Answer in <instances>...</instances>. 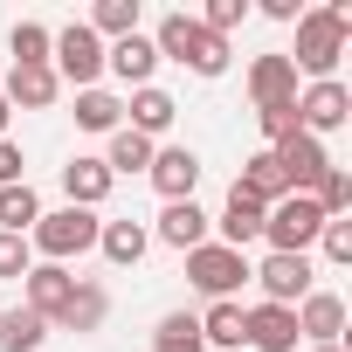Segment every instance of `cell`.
Here are the masks:
<instances>
[{
	"label": "cell",
	"instance_id": "1",
	"mask_svg": "<svg viewBox=\"0 0 352 352\" xmlns=\"http://www.w3.org/2000/svg\"><path fill=\"white\" fill-rule=\"evenodd\" d=\"M345 42H352V8L331 0V8H304V14H297V49H283V56H290L297 76L324 83V76H338Z\"/></svg>",
	"mask_w": 352,
	"mask_h": 352
},
{
	"label": "cell",
	"instance_id": "2",
	"mask_svg": "<svg viewBox=\"0 0 352 352\" xmlns=\"http://www.w3.org/2000/svg\"><path fill=\"white\" fill-rule=\"evenodd\" d=\"M152 49H159V63H180V69H194V76H228V42L208 35L194 14H166V21L152 28Z\"/></svg>",
	"mask_w": 352,
	"mask_h": 352
},
{
	"label": "cell",
	"instance_id": "3",
	"mask_svg": "<svg viewBox=\"0 0 352 352\" xmlns=\"http://www.w3.org/2000/svg\"><path fill=\"white\" fill-rule=\"evenodd\" d=\"M97 228H104V214H90V208H56V214H42V221L28 228V249H35L42 263H63V270H69V256H90V249H97Z\"/></svg>",
	"mask_w": 352,
	"mask_h": 352
},
{
	"label": "cell",
	"instance_id": "4",
	"mask_svg": "<svg viewBox=\"0 0 352 352\" xmlns=\"http://www.w3.org/2000/svg\"><path fill=\"white\" fill-rule=\"evenodd\" d=\"M318 235H324V214H318L311 194H283V201L263 214V242H270L276 256H311Z\"/></svg>",
	"mask_w": 352,
	"mask_h": 352
},
{
	"label": "cell",
	"instance_id": "5",
	"mask_svg": "<svg viewBox=\"0 0 352 352\" xmlns=\"http://www.w3.org/2000/svg\"><path fill=\"white\" fill-rule=\"evenodd\" d=\"M187 283H194L208 304H228V297L249 283V256L228 249V242H201V249H187Z\"/></svg>",
	"mask_w": 352,
	"mask_h": 352
},
{
	"label": "cell",
	"instance_id": "6",
	"mask_svg": "<svg viewBox=\"0 0 352 352\" xmlns=\"http://www.w3.org/2000/svg\"><path fill=\"white\" fill-rule=\"evenodd\" d=\"M49 69H56V83L97 90V76H104V42H97L83 21H69V28H56V42H49Z\"/></svg>",
	"mask_w": 352,
	"mask_h": 352
},
{
	"label": "cell",
	"instance_id": "7",
	"mask_svg": "<svg viewBox=\"0 0 352 352\" xmlns=\"http://www.w3.org/2000/svg\"><path fill=\"white\" fill-rule=\"evenodd\" d=\"M249 283L263 290V304H290V311H297V304L318 290V270H311V256H276V249H270V256L249 270Z\"/></svg>",
	"mask_w": 352,
	"mask_h": 352
},
{
	"label": "cell",
	"instance_id": "8",
	"mask_svg": "<svg viewBox=\"0 0 352 352\" xmlns=\"http://www.w3.org/2000/svg\"><path fill=\"white\" fill-rule=\"evenodd\" d=\"M345 124H352V90H345L338 76H324V83H304V90H297V131L324 138V131H345Z\"/></svg>",
	"mask_w": 352,
	"mask_h": 352
},
{
	"label": "cell",
	"instance_id": "9",
	"mask_svg": "<svg viewBox=\"0 0 352 352\" xmlns=\"http://www.w3.org/2000/svg\"><path fill=\"white\" fill-rule=\"evenodd\" d=\"M145 180L159 187V201H194V187H201V152H194V145H159L152 166H145Z\"/></svg>",
	"mask_w": 352,
	"mask_h": 352
},
{
	"label": "cell",
	"instance_id": "10",
	"mask_svg": "<svg viewBox=\"0 0 352 352\" xmlns=\"http://www.w3.org/2000/svg\"><path fill=\"white\" fill-rule=\"evenodd\" d=\"M270 152H276V166H283L290 194H311L324 173H331V152H324V138H311V131H297V138H283V145H270Z\"/></svg>",
	"mask_w": 352,
	"mask_h": 352
},
{
	"label": "cell",
	"instance_id": "11",
	"mask_svg": "<svg viewBox=\"0 0 352 352\" xmlns=\"http://www.w3.org/2000/svg\"><path fill=\"white\" fill-rule=\"evenodd\" d=\"M69 290H76V276L63 270V263H35L28 276H21V304L35 311V318H63V304H69Z\"/></svg>",
	"mask_w": 352,
	"mask_h": 352
},
{
	"label": "cell",
	"instance_id": "12",
	"mask_svg": "<svg viewBox=\"0 0 352 352\" xmlns=\"http://www.w3.org/2000/svg\"><path fill=\"white\" fill-rule=\"evenodd\" d=\"M208 228H214V221H208V208H201V201H166V208H159V221H152V235H159L166 249H180V256H187V249H201V242H208Z\"/></svg>",
	"mask_w": 352,
	"mask_h": 352
},
{
	"label": "cell",
	"instance_id": "13",
	"mask_svg": "<svg viewBox=\"0 0 352 352\" xmlns=\"http://www.w3.org/2000/svg\"><path fill=\"white\" fill-rule=\"evenodd\" d=\"M249 311V345L256 352H297V311L290 304H242Z\"/></svg>",
	"mask_w": 352,
	"mask_h": 352
},
{
	"label": "cell",
	"instance_id": "14",
	"mask_svg": "<svg viewBox=\"0 0 352 352\" xmlns=\"http://www.w3.org/2000/svg\"><path fill=\"white\" fill-rule=\"evenodd\" d=\"M111 187H118V180H111V166L90 159V152H76V159L63 166V194H69V208H90V214H97V208L111 201Z\"/></svg>",
	"mask_w": 352,
	"mask_h": 352
},
{
	"label": "cell",
	"instance_id": "15",
	"mask_svg": "<svg viewBox=\"0 0 352 352\" xmlns=\"http://www.w3.org/2000/svg\"><path fill=\"white\" fill-rule=\"evenodd\" d=\"M249 97H256V111L263 104H297V69H290L283 49H270V56L249 63Z\"/></svg>",
	"mask_w": 352,
	"mask_h": 352
},
{
	"label": "cell",
	"instance_id": "16",
	"mask_svg": "<svg viewBox=\"0 0 352 352\" xmlns=\"http://www.w3.org/2000/svg\"><path fill=\"white\" fill-rule=\"evenodd\" d=\"M104 318H111V290L97 276H76V290H69V304L49 331H104Z\"/></svg>",
	"mask_w": 352,
	"mask_h": 352
},
{
	"label": "cell",
	"instance_id": "17",
	"mask_svg": "<svg viewBox=\"0 0 352 352\" xmlns=\"http://www.w3.org/2000/svg\"><path fill=\"white\" fill-rule=\"evenodd\" d=\"M338 331H345V297L311 290V297L297 304V338H304V345H338Z\"/></svg>",
	"mask_w": 352,
	"mask_h": 352
},
{
	"label": "cell",
	"instance_id": "18",
	"mask_svg": "<svg viewBox=\"0 0 352 352\" xmlns=\"http://www.w3.org/2000/svg\"><path fill=\"white\" fill-rule=\"evenodd\" d=\"M0 97H8V111H49V104L63 97V83H56V69H49V63H35V69H8Z\"/></svg>",
	"mask_w": 352,
	"mask_h": 352
},
{
	"label": "cell",
	"instance_id": "19",
	"mask_svg": "<svg viewBox=\"0 0 352 352\" xmlns=\"http://www.w3.org/2000/svg\"><path fill=\"white\" fill-rule=\"evenodd\" d=\"M104 69H118L131 90H145V83H152V69H159V49H152V35L138 28V35H124V42H104Z\"/></svg>",
	"mask_w": 352,
	"mask_h": 352
},
{
	"label": "cell",
	"instance_id": "20",
	"mask_svg": "<svg viewBox=\"0 0 352 352\" xmlns=\"http://www.w3.org/2000/svg\"><path fill=\"white\" fill-rule=\"evenodd\" d=\"M263 214H270V208H263L256 194L228 187V208H221V221H214V228H221V242H228V249H242V256H249V242H263Z\"/></svg>",
	"mask_w": 352,
	"mask_h": 352
},
{
	"label": "cell",
	"instance_id": "21",
	"mask_svg": "<svg viewBox=\"0 0 352 352\" xmlns=\"http://www.w3.org/2000/svg\"><path fill=\"white\" fill-rule=\"evenodd\" d=\"M124 111H131V124H124V131H138V138H152V145H159V138L173 131V118H180V104H173V97L159 90V83L131 90V104H124Z\"/></svg>",
	"mask_w": 352,
	"mask_h": 352
},
{
	"label": "cell",
	"instance_id": "22",
	"mask_svg": "<svg viewBox=\"0 0 352 352\" xmlns=\"http://www.w3.org/2000/svg\"><path fill=\"white\" fill-rule=\"evenodd\" d=\"M235 187H242V194H256L263 208H276V201L290 194V180H283V166H276V152H270V145L242 159V173H235Z\"/></svg>",
	"mask_w": 352,
	"mask_h": 352
},
{
	"label": "cell",
	"instance_id": "23",
	"mask_svg": "<svg viewBox=\"0 0 352 352\" xmlns=\"http://www.w3.org/2000/svg\"><path fill=\"white\" fill-rule=\"evenodd\" d=\"M97 249H104V263L131 270V263H145V249H152V228H145V221H104V228H97Z\"/></svg>",
	"mask_w": 352,
	"mask_h": 352
},
{
	"label": "cell",
	"instance_id": "24",
	"mask_svg": "<svg viewBox=\"0 0 352 352\" xmlns=\"http://www.w3.org/2000/svg\"><path fill=\"white\" fill-rule=\"evenodd\" d=\"M201 345H221V352L249 345V311H242V297H228V304H208V318H201Z\"/></svg>",
	"mask_w": 352,
	"mask_h": 352
},
{
	"label": "cell",
	"instance_id": "25",
	"mask_svg": "<svg viewBox=\"0 0 352 352\" xmlns=\"http://www.w3.org/2000/svg\"><path fill=\"white\" fill-rule=\"evenodd\" d=\"M42 338H49V318H35L28 304L0 311V352H42Z\"/></svg>",
	"mask_w": 352,
	"mask_h": 352
},
{
	"label": "cell",
	"instance_id": "26",
	"mask_svg": "<svg viewBox=\"0 0 352 352\" xmlns=\"http://www.w3.org/2000/svg\"><path fill=\"white\" fill-rule=\"evenodd\" d=\"M124 124V97H111V90H76V131H118Z\"/></svg>",
	"mask_w": 352,
	"mask_h": 352
},
{
	"label": "cell",
	"instance_id": "27",
	"mask_svg": "<svg viewBox=\"0 0 352 352\" xmlns=\"http://www.w3.org/2000/svg\"><path fill=\"white\" fill-rule=\"evenodd\" d=\"M42 221V194L21 180V187H0V235H28Z\"/></svg>",
	"mask_w": 352,
	"mask_h": 352
},
{
	"label": "cell",
	"instance_id": "28",
	"mask_svg": "<svg viewBox=\"0 0 352 352\" xmlns=\"http://www.w3.org/2000/svg\"><path fill=\"white\" fill-rule=\"evenodd\" d=\"M83 28H90L97 42H124V35H138V0H97Z\"/></svg>",
	"mask_w": 352,
	"mask_h": 352
},
{
	"label": "cell",
	"instance_id": "29",
	"mask_svg": "<svg viewBox=\"0 0 352 352\" xmlns=\"http://www.w3.org/2000/svg\"><path fill=\"white\" fill-rule=\"evenodd\" d=\"M152 152H159L152 138H138V131H124V124H118V131H111L104 166H111V180H118V173H145V166H152Z\"/></svg>",
	"mask_w": 352,
	"mask_h": 352
},
{
	"label": "cell",
	"instance_id": "30",
	"mask_svg": "<svg viewBox=\"0 0 352 352\" xmlns=\"http://www.w3.org/2000/svg\"><path fill=\"white\" fill-rule=\"evenodd\" d=\"M152 352H208V345H201V318L166 311V318H159V331H152Z\"/></svg>",
	"mask_w": 352,
	"mask_h": 352
},
{
	"label": "cell",
	"instance_id": "31",
	"mask_svg": "<svg viewBox=\"0 0 352 352\" xmlns=\"http://www.w3.org/2000/svg\"><path fill=\"white\" fill-rule=\"evenodd\" d=\"M49 42H56V28H42V21H14V35H8V56H14V69H35V63H49Z\"/></svg>",
	"mask_w": 352,
	"mask_h": 352
},
{
	"label": "cell",
	"instance_id": "32",
	"mask_svg": "<svg viewBox=\"0 0 352 352\" xmlns=\"http://www.w3.org/2000/svg\"><path fill=\"white\" fill-rule=\"evenodd\" d=\"M194 21H201L208 35H221V42H228V35H235V28L249 21V0H208V8H201Z\"/></svg>",
	"mask_w": 352,
	"mask_h": 352
},
{
	"label": "cell",
	"instance_id": "33",
	"mask_svg": "<svg viewBox=\"0 0 352 352\" xmlns=\"http://www.w3.org/2000/svg\"><path fill=\"white\" fill-rule=\"evenodd\" d=\"M35 270V249H28V235H0V276L8 283H21Z\"/></svg>",
	"mask_w": 352,
	"mask_h": 352
},
{
	"label": "cell",
	"instance_id": "34",
	"mask_svg": "<svg viewBox=\"0 0 352 352\" xmlns=\"http://www.w3.org/2000/svg\"><path fill=\"white\" fill-rule=\"evenodd\" d=\"M256 124H263V138H270V145H283V138H297V104H263V111H256Z\"/></svg>",
	"mask_w": 352,
	"mask_h": 352
},
{
	"label": "cell",
	"instance_id": "35",
	"mask_svg": "<svg viewBox=\"0 0 352 352\" xmlns=\"http://www.w3.org/2000/svg\"><path fill=\"white\" fill-rule=\"evenodd\" d=\"M318 249H324V263H352V221H324Z\"/></svg>",
	"mask_w": 352,
	"mask_h": 352
},
{
	"label": "cell",
	"instance_id": "36",
	"mask_svg": "<svg viewBox=\"0 0 352 352\" xmlns=\"http://www.w3.org/2000/svg\"><path fill=\"white\" fill-rule=\"evenodd\" d=\"M21 166H28L21 145H14V138H0V187H21Z\"/></svg>",
	"mask_w": 352,
	"mask_h": 352
},
{
	"label": "cell",
	"instance_id": "37",
	"mask_svg": "<svg viewBox=\"0 0 352 352\" xmlns=\"http://www.w3.org/2000/svg\"><path fill=\"white\" fill-rule=\"evenodd\" d=\"M263 14H270V21H290V28H297V14H304V8H297V0H263Z\"/></svg>",
	"mask_w": 352,
	"mask_h": 352
},
{
	"label": "cell",
	"instance_id": "38",
	"mask_svg": "<svg viewBox=\"0 0 352 352\" xmlns=\"http://www.w3.org/2000/svg\"><path fill=\"white\" fill-rule=\"evenodd\" d=\"M8 118H14V111H8V97H0V138H8Z\"/></svg>",
	"mask_w": 352,
	"mask_h": 352
},
{
	"label": "cell",
	"instance_id": "39",
	"mask_svg": "<svg viewBox=\"0 0 352 352\" xmlns=\"http://www.w3.org/2000/svg\"><path fill=\"white\" fill-rule=\"evenodd\" d=\"M304 352H345V345H304Z\"/></svg>",
	"mask_w": 352,
	"mask_h": 352
}]
</instances>
